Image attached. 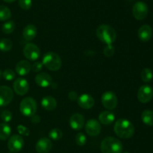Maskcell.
Segmentation results:
<instances>
[{
    "mask_svg": "<svg viewBox=\"0 0 153 153\" xmlns=\"http://www.w3.org/2000/svg\"><path fill=\"white\" fill-rule=\"evenodd\" d=\"M101 124L97 119L91 118L85 124V130L89 136H96L101 132Z\"/></svg>",
    "mask_w": 153,
    "mask_h": 153,
    "instance_id": "cell-13",
    "label": "cell"
},
{
    "mask_svg": "<svg viewBox=\"0 0 153 153\" xmlns=\"http://www.w3.org/2000/svg\"><path fill=\"white\" fill-rule=\"evenodd\" d=\"M0 116H1V120L5 123L9 122L11 121L12 119V113L10 112V111L7 110H3L2 112H1Z\"/></svg>",
    "mask_w": 153,
    "mask_h": 153,
    "instance_id": "cell-33",
    "label": "cell"
},
{
    "mask_svg": "<svg viewBox=\"0 0 153 153\" xmlns=\"http://www.w3.org/2000/svg\"><path fill=\"white\" fill-rule=\"evenodd\" d=\"M115 119V115L110 111H102L99 115V120L100 123L105 125H109Z\"/></svg>",
    "mask_w": 153,
    "mask_h": 153,
    "instance_id": "cell-22",
    "label": "cell"
},
{
    "mask_svg": "<svg viewBox=\"0 0 153 153\" xmlns=\"http://www.w3.org/2000/svg\"><path fill=\"white\" fill-rule=\"evenodd\" d=\"M97 35L102 42L107 45L112 44L117 39L116 31L106 24H102L97 27Z\"/></svg>",
    "mask_w": 153,
    "mask_h": 153,
    "instance_id": "cell-2",
    "label": "cell"
},
{
    "mask_svg": "<svg viewBox=\"0 0 153 153\" xmlns=\"http://www.w3.org/2000/svg\"><path fill=\"white\" fill-rule=\"evenodd\" d=\"M13 44L8 38H1L0 40V50L1 52H8L12 49Z\"/></svg>",
    "mask_w": 153,
    "mask_h": 153,
    "instance_id": "cell-27",
    "label": "cell"
},
{
    "mask_svg": "<svg viewBox=\"0 0 153 153\" xmlns=\"http://www.w3.org/2000/svg\"><path fill=\"white\" fill-rule=\"evenodd\" d=\"M31 122L34 123V124H37V123H39L40 122V117L39 116L34 114V116H32L31 117Z\"/></svg>",
    "mask_w": 153,
    "mask_h": 153,
    "instance_id": "cell-38",
    "label": "cell"
},
{
    "mask_svg": "<svg viewBox=\"0 0 153 153\" xmlns=\"http://www.w3.org/2000/svg\"><path fill=\"white\" fill-rule=\"evenodd\" d=\"M16 76V74L12 69H6L2 72V77L7 81L13 80Z\"/></svg>",
    "mask_w": 153,
    "mask_h": 153,
    "instance_id": "cell-31",
    "label": "cell"
},
{
    "mask_svg": "<svg viewBox=\"0 0 153 153\" xmlns=\"http://www.w3.org/2000/svg\"><path fill=\"white\" fill-rule=\"evenodd\" d=\"M35 82L40 87L46 88V87L50 86L52 84V78L49 74L42 72L38 74L34 78Z\"/></svg>",
    "mask_w": 153,
    "mask_h": 153,
    "instance_id": "cell-17",
    "label": "cell"
},
{
    "mask_svg": "<svg viewBox=\"0 0 153 153\" xmlns=\"http://www.w3.org/2000/svg\"><path fill=\"white\" fill-rule=\"evenodd\" d=\"M68 98L70 100L72 101H74V100H76L78 99V94L75 91H71L69 92L68 94Z\"/></svg>",
    "mask_w": 153,
    "mask_h": 153,
    "instance_id": "cell-37",
    "label": "cell"
},
{
    "mask_svg": "<svg viewBox=\"0 0 153 153\" xmlns=\"http://www.w3.org/2000/svg\"><path fill=\"white\" fill-rule=\"evenodd\" d=\"M139 39L143 42H147L152 38V28L149 25H143L137 32Z\"/></svg>",
    "mask_w": 153,
    "mask_h": 153,
    "instance_id": "cell-18",
    "label": "cell"
},
{
    "mask_svg": "<svg viewBox=\"0 0 153 153\" xmlns=\"http://www.w3.org/2000/svg\"><path fill=\"white\" fill-rule=\"evenodd\" d=\"M13 88L18 95H25L29 90V84L23 77H18L13 83Z\"/></svg>",
    "mask_w": 153,
    "mask_h": 153,
    "instance_id": "cell-12",
    "label": "cell"
},
{
    "mask_svg": "<svg viewBox=\"0 0 153 153\" xmlns=\"http://www.w3.org/2000/svg\"><path fill=\"white\" fill-rule=\"evenodd\" d=\"M130 1H131V0H130Z\"/></svg>",
    "mask_w": 153,
    "mask_h": 153,
    "instance_id": "cell-42",
    "label": "cell"
},
{
    "mask_svg": "<svg viewBox=\"0 0 153 153\" xmlns=\"http://www.w3.org/2000/svg\"><path fill=\"white\" fill-rule=\"evenodd\" d=\"M78 104L83 109L88 110L92 108L94 106L95 100L94 98L89 94H82L78 98Z\"/></svg>",
    "mask_w": 153,
    "mask_h": 153,
    "instance_id": "cell-16",
    "label": "cell"
},
{
    "mask_svg": "<svg viewBox=\"0 0 153 153\" xmlns=\"http://www.w3.org/2000/svg\"><path fill=\"white\" fill-rule=\"evenodd\" d=\"M31 69V64L27 60H21L16 64L15 67V70L16 74L19 76H25L28 74Z\"/></svg>",
    "mask_w": 153,
    "mask_h": 153,
    "instance_id": "cell-19",
    "label": "cell"
},
{
    "mask_svg": "<svg viewBox=\"0 0 153 153\" xmlns=\"http://www.w3.org/2000/svg\"><path fill=\"white\" fill-rule=\"evenodd\" d=\"M23 55L30 61H35L40 58V50L33 43H28L23 48Z\"/></svg>",
    "mask_w": 153,
    "mask_h": 153,
    "instance_id": "cell-7",
    "label": "cell"
},
{
    "mask_svg": "<svg viewBox=\"0 0 153 153\" xmlns=\"http://www.w3.org/2000/svg\"><path fill=\"white\" fill-rule=\"evenodd\" d=\"M4 2H7V3H12L13 2H15L16 0H3Z\"/></svg>",
    "mask_w": 153,
    "mask_h": 153,
    "instance_id": "cell-39",
    "label": "cell"
},
{
    "mask_svg": "<svg viewBox=\"0 0 153 153\" xmlns=\"http://www.w3.org/2000/svg\"><path fill=\"white\" fill-rule=\"evenodd\" d=\"M19 4L21 8L23 10H29L32 6V1L31 0H19Z\"/></svg>",
    "mask_w": 153,
    "mask_h": 153,
    "instance_id": "cell-34",
    "label": "cell"
},
{
    "mask_svg": "<svg viewBox=\"0 0 153 153\" xmlns=\"http://www.w3.org/2000/svg\"><path fill=\"white\" fill-rule=\"evenodd\" d=\"M115 52V48L114 46L112 44H108L104 48L103 50V53H104L105 56L108 57V58H110L114 54Z\"/></svg>",
    "mask_w": 153,
    "mask_h": 153,
    "instance_id": "cell-32",
    "label": "cell"
},
{
    "mask_svg": "<svg viewBox=\"0 0 153 153\" xmlns=\"http://www.w3.org/2000/svg\"><path fill=\"white\" fill-rule=\"evenodd\" d=\"M35 148L38 153H49L52 148V141L49 138H40L36 143Z\"/></svg>",
    "mask_w": 153,
    "mask_h": 153,
    "instance_id": "cell-15",
    "label": "cell"
},
{
    "mask_svg": "<svg viewBox=\"0 0 153 153\" xmlns=\"http://www.w3.org/2000/svg\"><path fill=\"white\" fill-rule=\"evenodd\" d=\"M43 67V64L41 62H35L34 64L31 65V69L34 72H40L42 70Z\"/></svg>",
    "mask_w": 153,
    "mask_h": 153,
    "instance_id": "cell-36",
    "label": "cell"
},
{
    "mask_svg": "<svg viewBox=\"0 0 153 153\" xmlns=\"http://www.w3.org/2000/svg\"><path fill=\"white\" fill-rule=\"evenodd\" d=\"M41 106L48 111L54 110L57 106V100L52 96H45L41 100Z\"/></svg>",
    "mask_w": 153,
    "mask_h": 153,
    "instance_id": "cell-21",
    "label": "cell"
},
{
    "mask_svg": "<svg viewBox=\"0 0 153 153\" xmlns=\"http://www.w3.org/2000/svg\"><path fill=\"white\" fill-rule=\"evenodd\" d=\"M140 77L144 82H150L153 78V72L150 68H143L140 73Z\"/></svg>",
    "mask_w": 153,
    "mask_h": 153,
    "instance_id": "cell-28",
    "label": "cell"
},
{
    "mask_svg": "<svg viewBox=\"0 0 153 153\" xmlns=\"http://www.w3.org/2000/svg\"><path fill=\"white\" fill-rule=\"evenodd\" d=\"M11 17V11L7 6L0 4V21H6Z\"/></svg>",
    "mask_w": 153,
    "mask_h": 153,
    "instance_id": "cell-25",
    "label": "cell"
},
{
    "mask_svg": "<svg viewBox=\"0 0 153 153\" xmlns=\"http://www.w3.org/2000/svg\"><path fill=\"white\" fill-rule=\"evenodd\" d=\"M114 130L117 136L123 139H128L134 135V126L129 120L120 118L115 122Z\"/></svg>",
    "mask_w": 153,
    "mask_h": 153,
    "instance_id": "cell-1",
    "label": "cell"
},
{
    "mask_svg": "<svg viewBox=\"0 0 153 153\" xmlns=\"http://www.w3.org/2000/svg\"><path fill=\"white\" fill-rule=\"evenodd\" d=\"M49 136L53 140H59L62 138L63 132L59 128H53L49 131Z\"/></svg>",
    "mask_w": 153,
    "mask_h": 153,
    "instance_id": "cell-29",
    "label": "cell"
},
{
    "mask_svg": "<svg viewBox=\"0 0 153 153\" xmlns=\"http://www.w3.org/2000/svg\"><path fill=\"white\" fill-rule=\"evenodd\" d=\"M24 146V140L20 135L14 134L10 136L7 142V148L11 152H19Z\"/></svg>",
    "mask_w": 153,
    "mask_h": 153,
    "instance_id": "cell-9",
    "label": "cell"
},
{
    "mask_svg": "<svg viewBox=\"0 0 153 153\" xmlns=\"http://www.w3.org/2000/svg\"><path fill=\"white\" fill-rule=\"evenodd\" d=\"M141 119L145 124L153 126V111L146 110L142 112Z\"/></svg>",
    "mask_w": 153,
    "mask_h": 153,
    "instance_id": "cell-24",
    "label": "cell"
},
{
    "mask_svg": "<svg viewBox=\"0 0 153 153\" xmlns=\"http://www.w3.org/2000/svg\"><path fill=\"white\" fill-rule=\"evenodd\" d=\"M42 63L49 70L56 71L61 68L62 61L58 54L55 52H48L43 56Z\"/></svg>",
    "mask_w": 153,
    "mask_h": 153,
    "instance_id": "cell-4",
    "label": "cell"
},
{
    "mask_svg": "<svg viewBox=\"0 0 153 153\" xmlns=\"http://www.w3.org/2000/svg\"><path fill=\"white\" fill-rule=\"evenodd\" d=\"M37 30L35 26L33 25V24H28L23 28L22 36L25 40L30 41V40H32L33 39H34V38L37 35Z\"/></svg>",
    "mask_w": 153,
    "mask_h": 153,
    "instance_id": "cell-20",
    "label": "cell"
},
{
    "mask_svg": "<svg viewBox=\"0 0 153 153\" xmlns=\"http://www.w3.org/2000/svg\"><path fill=\"white\" fill-rule=\"evenodd\" d=\"M153 97V88L149 85H143L137 92V98L141 103L146 104L150 101Z\"/></svg>",
    "mask_w": 153,
    "mask_h": 153,
    "instance_id": "cell-11",
    "label": "cell"
},
{
    "mask_svg": "<svg viewBox=\"0 0 153 153\" xmlns=\"http://www.w3.org/2000/svg\"><path fill=\"white\" fill-rule=\"evenodd\" d=\"M1 77H2V71L0 70V80L1 79Z\"/></svg>",
    "mask_w": 153,
    "mask_h": 153,
    "instance_id": "cell-40",
    "label": "cell"
},
{
    "mask_svg": "<svg viewBox=\"0 0 153 153\" xmlns=\"http://www.w3.org/2000/svg\"><path fill=\"white\" fill-rule=\"evenodd\" d=\"M15 27H16L15 22L13 20H8L4 22L2 25V26H1V31H2V32L4 34H9L14 31Z\"/></svg>",
    "mask_w": 153,
    "mask_h": 153,
    "instance_id": "cell-26",
    "label": "cell"
},
{
    "mask_svg": "<svg viewBox=\"0 0 153 153\" xmlns=\"http://www.w3.org/2000/svg\"><path fill=\"white\" fill-rule=\"evenodd\" d=\"M13 98V92L7 86H0V106L8 105Z\"/></svg>",
    "mask_w": 153,
    "mask_h": 153,
    "instance_id": "cell-10",
    "label": "cell"
},
{
    "mask_svg": "<svg viewBox=\"0 0 153 153\" xmlns=\"http://www.w3.org/2000/svg\"><path fill=\"white\" fill-rule=\"evenodd\" d=\"M100 148L102 153H121L123 149V146L117 138L108 136L101 142Z\"/></svg>",
    "mask_w": 153,
    "mask_h": 153,
    "instance_id": "cell-3",
    "label": "cell"
},
{
    "mask_svg": "<svg viewBox=\"0 0 153 153\" xmlns=\"http://www.w3.org/2000/svg\"><path fill=\"white\" fill-rule=\"evenodd\" d=\"M123 153H129V152H123Z\"/></svg>",
    "mask_w": 153,
    "mask_h": 153,
    "instance_id": "cell-41",
    "label": "cell"
},
{
    "mask_svg": "<svg viewBox=\"0 0 153 153\" xmlns=\"http://www.w3.org/2000/svg\"><path fill=\"white\" fill-rule=\"evenodd\" d=\"M102 104L108 110H114L118 104V99L114 92L108 91L103 93L101 97Z\"/></svg>",
    "mask_w": 153,
    "mask_h": 153,
    "instance_id": "cell-6",
    "label": "cell"
},
{
    "mask_svg": "<svg viewBox=\"0 0 153 153\" xmlns=\"http://www.w3.org/2000/svg\"><path fill=\"white\" fill-rule=\"evenodd\" d=\"M16 130H17L18 133L20 135H22V136H27L30 134L29 129L25 127V126L22 125V124H19L16 127Z\"/></svg>",
    "mask_w": 153,
    "mask_h": 153,
    "instance_id": "cell-35",
    "label": "cell"
},
{
    "mask_svg": "<svg viewBox=\"0 0 153 153\" xmlns=\"http://www.w3.org/2000/svg\"><path fill=\"white\" fill-rule=\"evenodd\" d=\"M76 144L79 146H83L86 144L87 142V137L85 135V134H83L82 132H79V133L76 134Z\"/></svg>",
    "mask_w": 153,
    "mask_h": 153,
    "instance_id": "cell-30",
    "label": "cell"
},
{
    "mask_svg": "<svg viewBox=\"0 0 153 153\" xmlns=\"http://www.w3.org/2000/svg\"><path fill=\"white\" fill-rule=\"evenodd\" d=\"M37 110V104L31 97H26L22 99L19 104V110L25 116L31 117L35 114Z\"/></svg>",
    "mask_w": 153,
    "mask_h": 153,
    "instance_id": "cell-5",
    "label": "cell"
},
{
    "mask_svg": "<svg viewBox=\"0 0 153 153\" xmlns=\"http://www.w3.org/2000/svg\"><path fill=\"white\" fill-rule=\"evenodd\" d=\"M69 123L72 129L75 130H79L83 128L85 124V117L82 114L76 112L70 116Z\"/></svg>",
    "mask_w": 153,
    "mask_h": 153,
    "instance_id": "cell-14",
    "label": "cell"
},
{
    "mask_svg": "<svg viewBox=\"0 0 153 153\" xmlns=\"http://www.w3.org/2000/svg\"><path fill=\"white\" fill-rule=\"evenodd\" d=\"M11 134V128L5 122L0 123V140H6L8 139Z\"/></svg>",
    "mask_w": 153,
    "mask_h": 153,
    "instance_id": "cell-23",
    "label": "cell"
},
{
    "mask_svg": "<svg viewBox=\"0 0 153 153\" xmlns=\"http://www.w3.org/2000/svg\"><path fill=\"white\" fill-rule=\"evenodd\" d=\"M149 8L143 2H137L132 8V14L134 17L137 20H143L147 16Z\"/></svg>",
    "mask_w": 153,
    "mask_h": 153,
    "instance_id": "cell-8",
    "label": "cell"
}]
</instances>
